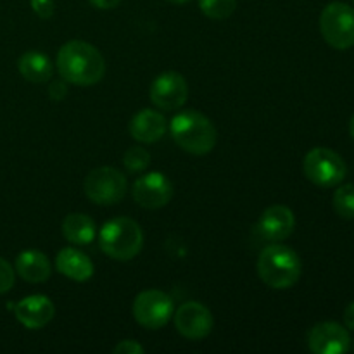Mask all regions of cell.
<instances>
[{
	"label": "cell",
	"mask_w": 354,
	"mask_h": 354,
	"mask_svg": "<svg viewBox=\"0 0 354 354\" xmlns=\"http://www.w3.org/2000/svg\"><path fill=\"white\" fill-rule=\"evenodd\" d=\"M173 315H175L176 330L190 341H201L213 330V315L204 304L196 301L183 303Z\"/></svg>",
	"instance_id": "8fae6325"
},
{
	"label": "cell",
	"mask_w": 354,
	"mask_h": 354,
	"mask_svg": "<svg viewBox=\"0 0 354 354\" xmlns=\"http://www.w3.org/2000/svg\"><path fill=\"white\" fill-rule=\"evenodd\" d=\"M175 313L173 299L158 289L144 290L133 301V317L138 324L149 330H159Z\"/></svg>",
	"instance_id": "ba28073f"
},
{
	"label": "cell",
	"mask_w": 354,
	"mask_h": 354,
	"mask_svg": "<svg viewBox=\"0 0 354 354\" xmlns=\"http://www.w3.org/2000/svg\"><path fill=\"white\" fill-rule=\"evenodd\" d=\"M55 268L61 275L75 282H86L93 275V263L85 252L75 248H64L59 252L55 258Z\"/></svg>",
	"instance_id": "2e32d148"
},
{
	"label": "cell",
	"mask_w": 354,
	"mask_h": 354,
	"mask_svg": "<svg viewBox=\"0 0 354 354\" xmlns=\"http://www.w3.org/2000/svg\"><path fill=\"white\" fill-rule=\"evenodd\" d=\"M166 131V120L161 113L144 109L130 121V135L140 144H154L161 140Z\"/></svg>",
	"instance_id": "9a60e30c"
},
{
	"label": "cell",
	"mask_w": 354,
	"mask_h": 354,
	"mask_svg": "<svg viewBox=\"0 0 354 354\" xmlns=\"http://www.w3.org/2000/svg\"><path fill=\"white\" fill-rule=\"evenodd\" d=\"M16 272L30 283H40L50 277V261L44 252L37 249L23 251L16 258Z\"/></svg>",
	"instance_id": "e0dca14e"
},
{
	"label": "cell",
	"mask_w": 354,
	"mask_h": 354,
	"mask_svg": "<svg viewBox=\"0 0 354 354\" xmlns=\"http://www.w3.org/2000/svg\"><path fill=\"white\" fill-rule=\"evenodd\" d=\"M14 313L23 327L30 328V330H38L54 318L55 308L47 296L35 294V296H28L19 301L14 308Z\"/></svg>",
	"instance_id": "4fadbf2b"
},
{
	"label": "cell",
	"mask_w": 354,
	"mask_h": 354,
	"mask_svg": "<svg viewBox=\"0 0 354 354\" xmlns=\"http://www.w3.org/2000/svg\"><path fill=\"white\" fill-rule=\"evenodd\" d=\"M131 194L138 206L145 209H159L171 201L173 183L162 173L152 171L135 180Z\"/></svg>",
	"instance_id": "9c48e42d"
},
{
	"label": "cell",
	"mask_w": 354,
	"mask_h": 354,
	"mask_svg": "<svg viewBox=\"0 0 354 354\" xmlns=\"http://www.w3.org/2000/svg\"><path fill=\"white\" fill-rule=\"evenodd\" d=\"M83 189L92 203L99 206H113L123 199L128 183L124 175H121V171H118L116 168L102 166V168L92 169L86 175Z\"/></svg>",
	"instance_id": "52a82bcc"
},
{
	"label": "cell",
	"mask_w": 354,
	"mask_h": 354,
	"mask_svg": "<svg viewBox=\"0 0 354 354\" xmlns=\"http://www.w3.org/2000/svg\"><path fill=\"white\" fill-rule=\"evenodd\" d=\"M349 133H351V137L354 138V116L351 118V121H349Z\"/></svg>",
	"instance_id": "f1b7e54d"
},
{
	"label": "cell",
	"mask_w": 354,
	"mask_h": 354,
	"mask_svg": "<svg viewBox=\"0 0 354 354\" xmlns=\"http://www.w3.org/2000/svg\"><path fill=\"white\" fill-rule=\"evenodd\" d=\"M256 268L259 279L272 289H290L303 272L297 252L282 244L266 245L259 254Z\"/></svg>",
	"instance_id": "3957f363"
},
{
	"label": "cell",
	"mask_w": 354,
	"mask_h": 354,
	"mask_svg": "<svg viewBox=\"0 0 354 354\" xmlns=\"http://www.w3.org/2000/svg\"><path fill=\"white\" fill-rule=\"evenodd\" d=\"M344 327L348 330H354V301L344 311Z\"/></svg>",
	"instance_id": "83f0119b"
},
{
	"label": "cell",
	"mask_w": 354,
	"mask_h": 354,
	"mask_svg": "<svg viewBox=\"0 0 354 354\" xmlns=\"http://www.w3.org/2000/svg\"><path fill=\"white\" fill-rule=\"evenodd\" d=\"M66 93H68V88L64 85V80H57V82H52L50 85V97L55 100L64 99Z\"/></svg>",
	"instance_id": "484cf974"
},
{
	"label": "cell",
	"mask_w": 354,
	"mask_h": 354,
	"mask_svg": "<svg viewBox=\"0 0 354 354\" xmlns=\"http://www.w3.org/2000/svg\"><path fill=\"white\" fill-rule=\"evenodd\" d=\"M199 7L209 19H227L234 14L237 0H199Z\"/></svg>",
	"instance_id": "44dd1931"
},
{
	"label": "cell",
	"mask_w": 354,
	"mask_h": 354,
	"mask_svg": "<svg viewBox=\"0 0 354 354\" xmlns=\"http://www.w3.org/2000/svg\"><path fill=\"white\" fill-rule=\"evenodd\" d=\"M100 249L116 261H130L144 245L140 225L131 218H114L104 223L99 234Z\"/></svg>",
	"instance_id": "277c9868"
},
{
	"label": "cell",
	"mask_w": 354,
	"mask_h": 354,
	"mask_svg": "<svg viewBox=\"0 0 354 354\" xmlns=\"http://www.w3.org/2000/svg\"><path fill=\"white\" fill-rule=\"evenodd\" d=\"M149 95L152 104L161 109H178L189 99V85L180 73L166 71L152 82Z\"/></svg>",
	"instance_id": "30bf717a"
},
{
	"label": "cell",
	"mask_w": 354,
	"mask_h": 354,
	"mask_svg": "<svg viewBox=\"0 0 354 354\" xmlns=\"http://www.w3.org/2000/svg\"><path fill=\"white\" fill-rule=\"evenodd\" d=\"M31 9L41 19H48L54 14V0H30Z\"/></svg>",
	"instance_id": "cb8c5ba5"
},
{
	"label": "cell",
	"mask_w": 354,
	"mask_h": 354,
	"mask_svg": "<svg viewBox=\"0 0 354 354\" xmlns=\"http://www.w3.org/2000/svg\"><path fill=\"white\" fill-rule=\"evenodd\" d=\"M17 69L21 76L31 83H45L52 78L50 59L38 50H30L21 55L17 61Z\"/></svg>",
	"instance_id": "d6986e66"
},
{
	"label": "cell",
	"mask_w": 354,
	"mask_h": 354,
	"mask_svg": "<svg viewBox=\"0 0 354 354\" xmlns=\"http://www.w3.org/2000/svg\"><path fill=\"white\" fill-rule=\"evenodd\" d=\"M168 2H171V3H187L189 0H168Z\"/></svg>",
	"instance_id": "f546056e"
},
{
	"label": "cell",
	"mask_w": 354,
	"mask_h": 354,
	"mask_svg": "<svg viewBox=\"0 0 354 354\" xmlns=\"http://www.w3.org/2000/svg\"><path fill=\"white\" fill-rule=\"evenodd\" d=\"M144 353V348H142L138 342L135 341H123L114 348V354H142Z\"/></svg>",
	"instance_id": "d4e9b609"
},
{
	"label": "cell",
	"mask_w": 354,
	"mask_h": 354,
	"mask_svg": "<svg viewBox=\"0 0 354 354\" xmlns=\"http://www.w3.org/2000/svg\"><path fill=\"white\" fill-rule=\"evenodd\" d=\"M259 232L266 241L282 242L290 237L296 228V216L292 211L282 204H275L265 209V213L259 218Z\"/></svg>",
	"instance_id": "5bb4252c"
},
{
	"label": "cell",
	"mask_w": 354,
	"mask_h": 354,
	"mask_svg": "<svg viewBox=\"0 0 354 354\" xmlns=\"http://www.w3.org/2000/svg\"><path fill=\"white\" fill-rule=\"evenodd\" d=\"M57 69L66 83L90 86L106 75V61L99 48L82 40H71L59 48Z\"/></svg>",
	"instance_id": "6da1fadb"
},
{
	"label": "cell",
	"mask_w": 354,
	"mask_h": 354,
	"mask_svg": "<svg viewBox=\"0 0 354 354\" xmlns=\"http://www.w3.org/2000/svg\"><path fill=\"white\" fill-rule=\"evenodd\" d=\"M149 162H151V154L147 149L140 147V145L127 149L123 156V165L130 173H142L144 169H147Z\"/></svg>",
	"instance_id": "7402d4cb"
},
{
	"label": "cell",
	"mask_w": 354,
	"mask_h": 354,
	"mask_svg": "<svg viewBox=\"0 0 354 354\" xmlns=\"http://www.w3.org/2000/svg\"><path fill=\"white\" fill-rule=\"evenodd\" d=\"M90 3H92L93 7H97V9H114V7H118L121 3V0H90Z\"/></svg>",
	"instance_id": "4316f807"
},
{
	"label": "cell",
	"mask_w": 354,
	"mask_h": 354,
	"mask_svg": "<svg viewBox=\"0 0 354 354\" xmlns=\"http://www.w3.org/2000/svg\"><path fill=\"white\" fill-rule=\"evenodd\" d=\"M308 346L315 354H344L349 351V330L337 322H322L310 330Z\"/></svg>",
	"instance_id": "7c38bea8"
},
{
	"label": "cell",
	"mask_w": 354,
	"mask_h": 354,
	"mask_svg": "<svg viewBox=\"0 0 354 354\" xmlns=\"http://www.w3.org/2000/svg\"><path fill=\"white\" fill-rule=\"evenodd\" d=\"M303 171L311 183L328 189L344 180L348 168L337 152L327 147H317L304 158Z\"/></svg>",
	"instance_id": "8992f818"
},
{
	"label": "cell",
	"mask_w": 354,
	"mask_h": 354,
	"mask_svg": "<svg viewBox=\"0 0 354 354\" xmlns=\"http://www.w3.org/2000/svg\"><path fill=\"white\" fill-rule=\"evenodd\" d=\"M353 2H354V0H353Z\"/></svg>",
	"instance_id": "1f68e13d"
},
{
	"label": "cell",
	"mask_w": 354,
	"mask_h": 354,
	"mask_svg": "<svg viewBox=\"0 0 354 354\" xmlns=\"http://www.w3.org/2000/svg\"><path fill=\"white\" fill-rule=\"evenodd\" d=\"M95 221L88 214L71 213L62 221V235L76 245H88L95 239Z\"/></svg>",
	"instance_id": "ac0fdd59"
},
{
	"label": "cell",
	"mask_w": 354,
	"mask_h": 354,
	"mask_svg": "<svg viewBox=\"0 0 354 354\" xmlns=\"http://www.w3.org/2000/svg\"><path fill=\"white\" fill-rule=\"evenodd\" d=\"M173 140L183 151L194 156H204L213 151L218 140V131L211 120L197 111H183L169 123Z\"/></svg>",
	"instance_id": "7a4b0ae2"
},
{
	"label": "cell",
	"mask_w": 354,
	"mask_h": 354,
	"mask_svg": "<svg viewBox=\"0 0 354 354\" xmlns=\"http://www.w3.org/2000/svg\"><path fill=\"white\" fill-rule=\"evenodd\" d=\"M14 286V270L3 258H0V294H6Z\"/></svg>",
	"instance_id": "603a6c76"
},
{
	"label": "cell",
	"mask_w": 354,
	"mask_h": 354,
	"mask_svg": "<svg viewBox=\"0 0 354 354\" xmlns=\"http://www.w3.org/2000/svg\"><path fill=\"white\" fill-rule=\"evenodd\" d=\"M353 349H354V346H353Z\"/></svg>",
	"instance_id": "4dcf8cb0"
},
{
	"label": "cell",
	"mask_w": 354,
	"mask_h": 354,
	"mask_svg": "<svg viewBox=\"0 0 354 354\" xmlns=\"http://www.w3.org/2000/svg\"><path fill=\"white\" fill-rule=\"evenodd\" d=\"M334 209L342 220H354V183H346L335 190Z\"/></svg>",
	"instance_id": "ffe728a7"
},
{
	"label": "cell",
	"mask_w": 354,
	"mask_h": 354,
	"mask_svg": "<svg viewBox=\"0 0 354 354\" xmlns=\"http://www.w3.org/2000/svg\"><path fill=\"white\" fill-rule=\"evenodd\" d=\"M320 31L324 40L337 50L354 45V9L344 2H332L322 10Z\"/></svg>",
	"instance_id": "5b68a950"
}]
</instances>
